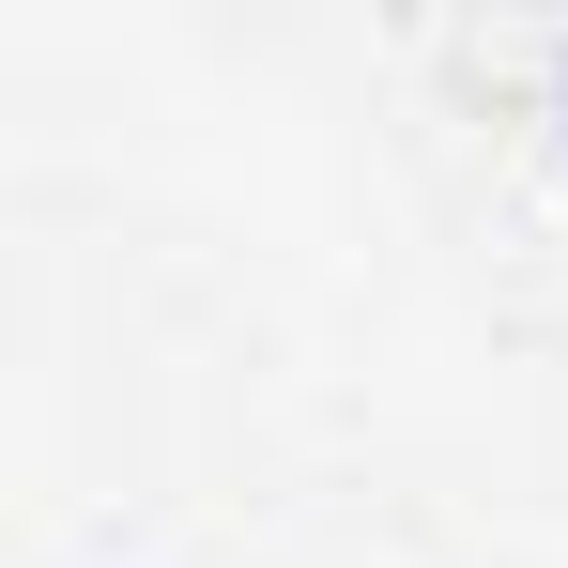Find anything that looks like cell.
<instances>
[{"label": "cell", "instance_id": "obj_1", "mask_svg": "<svg viewBox=\"0 0 568 568\" xmlns=\"http://www.w3.org/2000/svg\"><path fill=\"white\" fill-rule=\"evenodd\" d=\"M554 123H568V47H554Z\"/></svg>", "mask_w": 568, "mask_h": 568}]
</instances>
